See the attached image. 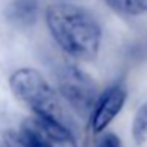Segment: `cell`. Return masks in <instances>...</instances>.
I'll return each mask as SVG.
<instances>
[{
    "mask_svg": "<svg viewBox=\"0 0 147 147\" xmlns=\"http://www.w3.org/2000/svg\"><path fill=\"white\" fill-rule=\"evenodd\" d=\"M111 10L125 16L147 14V0H103Z\"/></svg>",
    "mask_w": 147,
    "mask_h": 147,
    "instance_id": "cell-7",
    "label": "cell"
},
{
    "mask_svg": "<svg viewBox=\"0 0 147 147\" xmlns=\"http://www.w3.org/2000/svg\"><path fill=\"white\" fill-rule=\"evenodd\" d=\"M131 136L138 146L147 142V100L139 105L131 122Z\"/></svg>",
    "mask_w": 147,
    "mask_h": 147,
    "instance_id": "cell-8",
    "label": "cell"
},
{
    "mask_svg": "<svg viewBox=\"0 0 147 147\" xmlns=\"http://www.w3.org/2000/svg\"><path fill=\"white\" fill-rule=\"evenodd\" d=\"M57 92L65 105L82 119L90 117L101 93L90 74L71 63H63L57 70Z\"/></svg>",
    "mask_w": 147,
    "mask_h": 147,
    "instance_id": "cell-3",
    "label": "cell"
},
{
    "mask_svg": "<svg viewBox=\"0 0 147 147\" xmlns=\"http://www.w3.org/2000/svg\"><path fill=\"white\" fill-rule=\"evenodd\" d=\"M38 16V0H8L7 7H5V19L16 29H29L35 26Z\"/></svg>",
    "mask_w": 147,
    "mask_h": 147,
    "instance_id": "cell-6",
    "label": "cell"
},
{
    "mask_svg": "<svg viewBox=\"0 0 147 147\" xmlns=\"http://www.w3.org/2000/svg\"><path fill=\"white\" fill-rule=\"evenodd\" d=\"M96 147H123L122 146V141L117 134L114 133H105L101 138H100Z\"/></svg>",
    "mask_w": 147,
    "mask_h": 147,
    "instance_id": "cell-9",
    "label": "cell"
},
{
    "mask_svg": "<svg viewBox=\"0 0 147 147\" xmlns=\"http://www.w3.org/2000/svg\"><path fill=\"white\" fill-rule=\"evenodd\" d=\"M45 21L55 45L78 62H92L101 46V27L90 11L68 2L52 3Z\"/></svg>",
    "mask_w": 147,
    "mask_h": 147,
    "instance_id": "cell-1",
    "label": "cell"
},
{
    "mask_svg": "<svg viewBox=\"0 0 147 147\" xmlns=\"http://www.w3.org/2000/svg\"><path fill=\"white\" fill-rule=\"evenodd\" d=\"M19 131L27 147H78L68 125L52 119L32 115L21 123Z\"/></svg>",
    "mask_w": 147,
    "mask_h": 147,
    "instance_id": "cell-4",
    "label": "cell"
},
{
    "mask_svg": "<svg viewBox=\"0 0 147 147\" xmlns=\"http://www.w3.org/2000/svg\"><path fill=\"white\" fill-rule=\"evenodd\" d=\"M14 96L27 106L33 115L52 119L68 125V115L60 93L35 68H19L10 76Z\"/></svg>",
    "mask_w": 147,
    "mask_h": 147,
    "instance_id": "cell-2",
    "label": "cell"
},
{
    "mask_svg": "<svg viewBox=\"0 0 147 147\" xmlns=\"http://www.w3.org/2000/svg\"><path fill=\"white\" fill-rule=\"evenodd\" d=\"M128 98L127 87L122 82H115L106 87L98 96L95 108L89 117L90 130L95 134L105 133V130L114 122V119L120 114Z\"/></svg>",
    "mask_w": 147,
    "mask_h": 147,
    "instance_id": "cell-5",
    "label": "cell"
}]
</instances>
